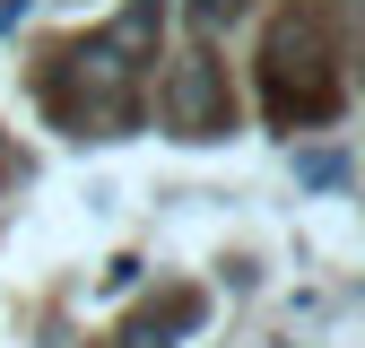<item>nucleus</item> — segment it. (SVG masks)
Wrapping results in <instances>:
<instances>
[{
	"mask_svg": "<svg viewBox=\"0 0 365 348\" xmlns=\"http://www.w3.org/2000/svg\"><path fill=\"white\" fill-rule=\"evenodd\" d=\"M0 183H9V148H0Z\"/></svg>",
	"mask_w": 365,
	"mask_h": 348,
	"instance_id": "obj_4",
	"label": "nucleus"
},
{
	"mask_svg": "<svg viewBox=\"0 0 365 348\" xmlns=\"http://www.w3.org/2000/svg\"><path fill=\"white\" fill-rule=\"evenodd\" d=\"M192 314H200V304H192V296H182V304H174V314H165V322H192ZM130 348H174V339H165L157 322H140V331H130Z\"/></svg>",
	"mask_w": 365,
	"mask_h": 348,
	"instance_id": "obj_2",
	"label": "nucleus"
},
{
	"mask_svg": "<svg viewBox=\"0 0 365 348\" xmlns=\"http://www.w3.org/2000/svg\"><path fill=\"white\" fill-rule=\"evenodd\" d=\"M165 130L174 140H217L226 130V70L209 53H182L165 78Z\"/></svg>",
	"mask_w": 365,
	"mask_h": 348,
	"instance_id": "obj_1",
	"label": "nucleus"
},
{
	"mask_svg": "<svg viewBox=\"0 0 365 348\" xmlns=\"http://www.w3.org/2000/svg\"><path fill=\"white\" fill-rule=\"evenodd\" d=\"M235 9H244V0H192V18H200V26H217V18H235Z\"/></svg>",
	"mask_w": 365,
	"mask_h": 348,
	"instance_id": "obj_3",
	"label": "nucleus"
}]
</instances>
